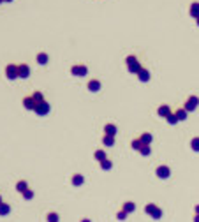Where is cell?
<instances>
[{
  "instance_id": "27",
  "label": "cell",
  "mask_w": 199,
  "mask_h": 222,
  "mask_svg": "<svg viewBox=\"0 0 199 222\" xmlns=\"http://www.w3.org/2000/svg\"><path fill=\"white\" fill-rule=\"evenodd\" d=\"M130 146H132V148H134V150H141V146H143V143H141V139H139V138H137V139H134V141L130 143Z\"/></svg>"
},
{
  "instance_id": "23",
  "label": "cell",
  "mask_w": 199,
  "mask_h": 222,
  "mask_svg": "<svg viewBox=\"0 0 199 222\" xmlns=\"http://www.w3.org/2000/svg\"><path fill=\"white\" fill-rule=\"evenodd\" d=\"M134 210H136V204H134V203H125V204H124V212L125 213H132Z\"/></svg>"
},
{
  "instance_id": "32",
  "label": "cell",
  "mask_w": 199,
  "mask_h": 222,
  "mask_svg": "<svg viewBox=\"0 0 199 222\" xmlns=\"http://www.w3.org/2000/svg\"><path fill=\"white\" fill-rule=\"evenodd\" d=\"M116 217H118V220H124V219H125V217H127V213L124 212V210H122V212L118 213V215H116Z\"/></svg>"
},
{
  "instance_id": "5",
  "label": "cell",
  "mask_w": 199,
  "mask_h": 222,
  "mask_svg": "<svg viewBox=\"0 0 199 222\" xmlns=\"http://www.w3.org/2000/svg\"><path fill=\"white\" fill-rule=\"evenodd\" d=\"M145 210H146V213H150L153 219H160V217H162V210H160L159 206H155L153 203H148Z\"/></svg>"
},
{
  "instance_id": "38",
  "label": "cell",
  "mask_w": 199,
  "mask_h": 222,
  "mask_svg": "<svg viewBox=\"0 0 199 222\" xmlns=\"http://www.w3.org/2000/svg\"><path fill=\"white\" fill-rule=\"evenodd\" d=\"M4 2H12V0H4Z\"/></svg>"
},
{
  "instance_id": "14",
  "label": "cell",
  "mask_w": 199,
  "mask_h": 222,
  "mask_svg": "<svg viewBox=\"0 0 199 222\" xmlns=\"http://www.w3.org/2000/svg\"><path fill=\"white\" fill-rule=\"evenodd\" d=\"M104 132H106V136H115L116 134V125H113V123H106Z\"/></svg>"
},
{
  "instance_id": "31",
  "label": "cell",
  "mask_w": 199,
  "mask_h": 222,
  "mask_svg": "<svg viewBox=\"0 0 199 222\" xmlns=\"http://www.w3.org/2000/svg\"><path fill=\"white\" fill-rule=\"evenodd\" d=\"M23 198H25V199H32V198H34V192H32L30 189H28V191H25V192H23Z\"/></svg>"
},
{
  "instance_id": "34",
  "label": "cell",
  "mask_w": 199,
  "mask_h": 222,
  "mask_svg": "<svg viewBox=\"0 0 199 222\" xmlns=\"http://www.w3.org/2000/svg\"><path fill=\"white\" fill-rule=\"evenodd\" d=\"M194 222H199V215H196V217H194Z\"/></svg>"
},
{
  "instance_id": "10",
  "label": "cell",
  "mask_w": 199,
  "mask_h": 222,
  "mask_svg": "<svg viewBox=\"0 0 199 222\" xmlns=\"http://www.w3.org/2000/svg\"><path fill=\"white\" fill-rule=\"evenodd\" d=\"M23 106L30 111H35V106H37V104H35V101L32 99V95H30V97H25V99H23Z\"/></svg>"
},
{
  "instance_id": "37",
  "label": "cell",
  "mask_w": 199,
  "mask_h": 222,
  "mask_svg": "<svg viewBox=\"0 0 199 222\" xmlns=\"http://www.w3.org/2000/svg\"><path fill=\"white\" fill-rule=\"evenodd\" d=\"M2 203H4V201H2V196H0V204H2Z\"/></svg>"
},
{
  "instance_id": "19",
  "label": "cell",
  "mask_w": 199,
  "mask_h": 222,
  "mask_svg": "<svg viewBox=\"0 0 199 222\" xmlns=\"http://www.w3.org/2000/svg\"><path fill=\"white\" fill-rule=\"evenodd\" d=\"M32 99L35 101V104H41V102H44V95H42V92H34L32 93Z\"/></svg>"
},
{
  "instance_id": "16",
  "label": "cell",
  "mask_w": 199,
  "mask_h": 222,
  "mask_svg": "<svg viewBox=\"0 0 199 222\" xmlns=\"http://www.w3.org/2000/svg\"><path fill=\"white\" fill-rule=\"evenodd\" d=\"M48 62H50V57L46 53H37V64L39 65H46Z\"/></svg>"
},
{
  "instance_id": "26",
  "label": "cell",
  "mask_w": 199,
  "mask_h": 222,
  "mask_svg": "<svg viewBox=\"0 0 199 222\" xmlns=\"http://www.w3.org/2000/svg\"><path fill=\"white\" fill-rule=\"evenodd\" d=\"M190 148L194 152H199V138H192V141H190Z\"/></svg>"
},
{
  "instance_id": "8",
  "label": "cell",
  "mask_w": 199,
  "mask_h": 222,
  "mask_svg": "<svg viewBox=\"0 0 199 222\" xmlns=\"http://www.w3.org/2000/svg\"><path fill=\"white\" fill-rule=\"evenodd\" d=\"M50 109H51V106L48 104V102L44 101V102H41V104H37L35 106V113L37 115H41V116H44V115H48L50 113Z\"/></svg>"
},
{
  "instance_id": "36",
  "label": "cell",
  "mask_w": 199,
  "mask_h": 222,
  "mask_svg": "<svg viewBox=\"0 0 199 222\" xmlns=\"http://www.w3.org/2000/svg\"><path fill=\"white\" fill-rule=\"evenodd\" d=\"M196 23H197V27H199V18H197V20H196Z\"/></svg>"
},
{
  "instance_id": "22",
  "label": "cell",
  "mask_w": 199,
  "mask_h": 222,
  "mask_svg": "<svg viewBox=\"0 0 199 222\" xmlns=\"http://www.w3.org/2000/svg\"><path fill=\"white\" fill-rule=\"evenodd\" d=\"M94 157H95V159H97L99 162H102V161H106V159H108V157H106V152H104V150H97V152L94 153Z\"/></svg>"
},
{
  "instance_id": "1",
  "label": "cell",
  "mask_w": 199,
  "mask_h": 222,
  "mask_svg": "<svg viewBox=\"0 0 199 222\" xmlns=\"http://www.w3.org/2000/svg\"><path fill=\"white\" fill-rule=\"evenodd\" d=\"M125 64H127V69H129V72H132V74H137V72L143 69V65L139 64V60H137L134 55H129L125 58Z\"/></svg>"
},
{
  "instance_id": "30",
  "label": "cell",
  "mask_w": 199,
  "mask_h": 222,
  "mask_svg": "<svg viewBox=\"0 0 199 222\" xmlns=\"http://www.w3.org/2000/svg\"><path fill=\"white\" fill-rule=\"evenodd\" d=\"M139 152H141L143 155H150V153H152V148H150V145H143Z\"/></svg>"
},
{
  "instance_id": "9",
  "label": "cell",
  "mask_w": 199,
  "mask_h": 222,
  "mask_svg": "<svg viewBox=\"0 0 199 222\" xmlns=\"http://www.w3.org/2000/svg\"><path fill=\"white\" fill-rule=\"evenodd\" d=\"M189 14L194 18V20H197V18H199V2H192V4H190Z\"/></svg>"
},
{
  "instance_id": "3",
  "label": "cell",
  "mask_w": 199,
  "mask_h": 222,
  "mask_svg": "<svg viewBox=\"0 0 199 222\" xmlns=\"http://www.w3.org/2000/svg\"><path fill=\"white\" fill-rule=\"evenodd\" d=\"M197 106H199V99L196 97V95H190L189 99H187V102L183 104V109L189 113V111H196L197 109Z\"/></svg>"
},
{
  "instance_id": "21",
  "label": "cell",
  "mask_w": 199,
  "mask_h": 222,
  "mask_svg": "<svg viewBox=\"0 0 199 222\" xmlns=\"http://www.w3.org/2000/svg\"><path fill=\"white\" fill-rule=\"evenodd\" d=\"M16 191L23 194V192H25V191H28V183L25 182V180H21V182H18V183H16Z\"/></svg>"
},
{
  "instance_id": "7",
  "label": "cell",
  "mask_w": 199,
  "mask_h": 222,
  "mask_svg": "<svg viewBox=\"0 0 199 222\" xmlns=\"http://www.w3.org/2000/svg\"><path fill=\"white\" fill-rule=\"evenodd\" d=\"M18 76L21 80H27L30 76V67L27 64H18Z\"/></svg>"
},
{
  "instance_id": "11",
  "label": "cell",
  "mask_w": 199,
  "mask_h": 222,
  "mask_svg": "<svg viewBox=\"0 0 199 222\" xmlns=\"http://www.w3.org/2000/svg\"><path fill=\"white\" fill-rule=\"evenodd\" d=\"M159 116H164V118H168L169 115H171V108H169L168 104H162V106H159Z\"/></svg>"
},
{
  "instance_id": "4",
  "label": "cell",
  "mask_w": 199,
  "mask_h": 222,
  "mask_svg": "<svg viewBox=\"0 0 199 222\" xmlns=\"http://www.w3.org/2000/svg\"><path fill=\"white\" fill-rule=\"evenodd\" d=\"M5 76H7V80H16V78H20V76H18V64H7V65H5Z\"/></svg>"
},
{
  "instance_id": "15",
  "label": "cell",
  "mask_w": 199,
  "mask_h": 222,
  "mask_svg": "<svg viewBox=\"0 0 199 222\" xmlns=\"http://www.w3.org/2000/svg\"><path fill=\"white\" fill-rule=\"evenodd\" d=\"M175 115H176L178 122H185V120H187V111L183 109V108H178V109L175 111Z\"/></svg>"
},
{
  "instance_id": "2",
  "label": "cell",
  "mask_w": 199,
  "mask_h": 222,
  "mask_svg": "<svg viewBox=\"0 0 199 222\" xmlns=\"http://www.w3.org/2000/svg\"><path fill=\"white\" fill-rule=\"evenodd\" d=\"M86 72H88V69H86L85 64H76V65L71 67V74H72V76H78V78H85Z\"/></svg>"
},
{
  "instance_id": "6",
  "label": "cell",
  "mask_w": 199,
  "mask_h": 222,
  "mask_svg": "<svg viewBox=\"0 0 199 222\" xmlns=\"http://www.w3.org/2000/svg\"><path fill=\"white\" fill-rule=\"evenodd\" d=\"M155 175H157L159 178L166 180V178L171 176V169H169V166H159L157 169H155Z\"/></svg>"
},
{
  "instance_id": "17",
  "label": "cell",
  "mask_w": 199,
  "mask_h": 222,
  "mask_svg": "<svg viewBox=\"0 0 199 222\" xmlns=\"http://www.w3.org/2000/svg\"><path fill=\"white\" fill-rule=\"evenodd\" d=\"M139 139H141V143H143V145H150V143H152V139H153V136H152L150 132H145V134H141V136H139Z\"/></svg>"
},
{
  "instance_id": "28",
  "label": "cell",
  "mask_w": 199,
  "mask_h": 222,
  "mask_svg": "<svg viewBox=\"0 0 199 222\" xmlns=\"http://www.w3.org/2000/svg\"><path fill=\"white\" fill-rule=\"evenodd\" d=\"M58 220H60V217H58V213H55V212L48 213V222H58Z\"/></svg>"
},
{
  "instance_id": "20",
  "label": "cell",
  "mask_w": 199,
  "mask_h": 222,
  "mask_svg": "<svg viewBox=\"0 0 199 222\" xmlns=\"http://www.w3.org/2000/svg\"><path fill=\"white\" fill-rule=\"evenodd\" d=\"M102 145H104V146H113V145H115V136H106V134H104V138H102Z\"/></svg>"
},
{
  "instance_id": "18",
  "label": "cell",
  "mask_w": 199,
  "mask_h": 222,
  "mask_svg": "<svg viewBox=\"0 0 199 222\" xmlns=\"http://www.w3.org/2000/svg\"><path fill=\"white\" fill-rule=\"evenodd\" d=\"M83 183H85V176H83V175H74V176H72V185L79 187V185H83Z\"/></svg>"
},
{
  "instance_id": "24",
  "label": "cell",
  "mask_w": 199,
  "mask_h": 222,
  "mask_svg": "<svg viewBox=\"0 0 199 222\" xmlns=\"http://www.w3.org/2000/svg\"><path fill=\"white\" fill-rule=\"evenodd\" d=\"M99 164H101V168H102L104 171H108V169H111V168H113V162L109 161V159H106V161L99 162Z\"/></svg>"
},
{
  "instance_id": "25",
  "label": "cell",
  "mask_w": 199,
  "mask_h": 222,
  "mask_svg": "<svg viewBox=\"0 0 199 222\" xmlns=\"http://www.w3.org/2000/svg\"><path fill=\"white\" fill-rule=\"evenodd\" d=\"M9 212H11V206L5 204V203H2V204H0V215H7Z\"/></svg>"
},
{
  "instance_id": "29",
  "label": "cell",
  "mask_w": 199,
  "mask_h": 222,
  "mask_svg": "<svg viewBox=\"0 0 199 222\" xmlns=\"http://www.w3.org/2000/svg\"><path fill=\"white\" fill-rule=\"evenodd\" d=\"M166 120H168L171 125H176V123H178V118H176V115H175V113H171V115H169Z\"/></svg>"
},
{
  "instance_id": "12",
  "label": "cell",
  "mask_w": 199,
  "mask_h": 222,
  "mask_svg": "<svg viewBox=\"0 0 199 222\" xmlns=\"http://www.w3.org/2000/svg\"><path fill=\"white\" fill-rule=\"evenodd\" d=\"M137 78H139V81H143V83H146V81H150V71L143 67L141 71L137 72Z\"/></svg>"
},
{
  "instance_id": "35",
  "label": "cell",
  "mask_w": 199,
  "mask_h": 222,
  "mask_svg": "<svg viewBox=\"0 0 199 222\" xmlns=\"http://www.w3.org/2000/svg\"><path fill=\"white\" fill-rule=\"evenodd\" d=\"M81 222H90V220H88V219H83V220H81Z\"/></svg>"
},
{
  "instance_id": "33",
  "label": "cell",
  "mask_w": 199,
  "mask_h": 222,
  "mask_svg": "<svg viewBox=\"0 0 199 222\" xmlns=\"http://www.w3.org/2000/svg\"><path fill=\"white\" fill-rule=\"evenodd\" d=\"M194 210H196V215H199V204L196 206V208H194Z\"/></svg>"
},
{
  "instance_id": "13",
  "label": "cell",
  "mask_w": 199,
  "mask_h": 222,
  "mask_svg": "<svg viewBox=\"0 0 199 222\" xmlns=\"http://www.w3.org/2000/svg\"><path fill=\"white\" fill-rule=\"evenodd\" d=\"M88 90L90 92H99L101 90V81L99 80H90L88 81Z\"/></svg>"
},
{
  "instance_id": "39",
  "label": "cell",
  "mask_w": 199,
  "mask_h": 222,
  "mask_svg": "<svg viewBox=\"0 0 199 222\" xmlns=\"http://www.w3.org/2000/svg\"><path fill=\"white\" fill-rule=\"evenodd\" d=\"M0 4H4V0H0Z\"/></svg>"
}]
</instances>
